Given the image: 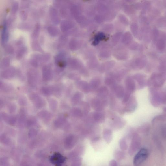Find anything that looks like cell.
<instances>
[{"mask_svg": "<svg viewBox=\"0 0 166 166\" xmlns=\"http://www.w3.org/2000/svg\"><path fill=\"white\" fill-rule=\"evenodd\" d=\"M166 81V74L154 73L148 81L146 84L148 86H153L155 88L162 87Z\"/></svg>", "mask_w": 166, "mask_h": 166, "instance_id": "1", "label": "cell"}, {"mask_svg": "<svg viewBox=\"0 0 166 166\" xmlns=\"http://www.w3.org/2000/svg\"><path fill=\"white\" fill-rule=\"evenodd\" d=\"M148 155V151L146 149L143 148L139 150L134 158V166H143Z\"/></svg>", "mask_w": 166, "mask_h": 166, "instance_id": "2", "label": "cell"}, {"mask_svg": "<svg viewBox=\"0 0 166 166\" xmlns=\"http://www.w3.org/2000/svg\"><path fill=\"white\" fill-rule=\"evenodd\" d=\"M50 161L55 166H62L65 161V158L61 154L56 153L52 155Z\"/></svg>", "mask_w": 166, "mask_h": 166, "instance_id": "3", "label": "cell"}, {"mask_svg": "<svg viewBox=\"0 0 166 166\" xmlns=\"http://www.w3.org/2000/svg\"><path fill=\"white\" fill-rule=\"evenodd\" d=\"M151 101L154 106H158L162 102V94L154 89H152Z\"/></svg>", "mask_w": 166, "mask_h": 166, "instance_id": "4", "label": "cell"}, {"mask_svg": "<svg viewBox=\"0 0 166 166\" xmlns=\"http://www.w3.org/2000/svg\"><path fill=\"white\" fill-rule=\"evenodd\" d=\"M166 46V40L164 39L160 38L156 42V46L157 50L160 51H164Z\"/></svg>", "mask_w": 166, "mask_h": 166, "instance_id": "5", "label": "cell"}, {"mask_svg": "<svg viewBox=\"0 0 166 166\" xmlns=\"http://www.w3.org/2000/svg\"><path fill=\"white\" fill-rule=\"evenodd\" d=\"M135 78L137 81L138 82L140 88H143L145 86L146 84L145 81V75L140 74L136 75Z\"/></svg>", "mask_w": 166, "mask_h": 166, "instance_id": "6", "label": "cell"}, {"mask_svg": "<svg viewBox=\"0 0 166 166\" xmlns=\"http://www.w3.org/2000/svg\"><path fill=\"white\" fill-rule=\"evenodd\" d=\"M160 33V31L157 28H154L153 29L151 36L153 41H154V43L155 42L156 43L158 39H159Z\"/></svg>", "mask_w": 166, "mask_h": 166, "instance_id": "7", "label": "cell"}, {"mask_svg": "<svg viewBox=\"0 0 166 166\" xmlns=\"http://www.w3.org/2000/svg\"><path fill=\"white\" fill-rule=\"evenodd\" d=\"M104 138L107 143H110L111 142L112 139L111 132L109 130L105 131L104 133Z\"/></svg>", "mask_w": 166, "mask_h": 166, "instance_id": "8", "label": "cell"}, {"mask_svg": "<svg viewBox=\"0 0 166 166\" xmlns=\"http://www.w3.org/2000/svg\"><path fill=\"white\" fill-rule=\"evenodd\" d=\"M119 144L120 148L122 151H125L127 149V144L124 139H120Z\"/></svg>", "mask_w": 166, "mask_h": 166, "instance_id": "9", "label": "cell"}, {"mask_svg": "<svg viewBox=\"0 0 166 166\" xmlns=\"http://www.w3.org/2000/svg\"><path fill=\"white\" fill-rule=\"evenodd\" d=\"M125 156L124 153L122 152L117 151L116 152L115 154V159L117 160H120L123 158Z\"/></svg>", "mask_w": 166, "mask_h": 166, "instance_id": "10", "label": "cell"}, {"mask_svg": "<svg viewBox=\"0 0 166 166\" xmlns=\"http://www.w3.org/2000/svg\"><path fill=\"white\" fill-rule=\"evenodd\" d=\"M166 119V115H162L157 116L153 119L152 122L154 123L155 121L165 120Z\"/></svg>", "mask_w": 166, "mask_h": 166, "instance_id": "11", "label": "cell"}, {"mask_svg": "<svg viewBox=\"0 0 166 166\" xmlns=\"http://www.w3.org/2000/svg\"><path fill=\"white\" fill-rule=\"evenodd\" d=\"M82 164V160L81 158L77 157L73 163V166H81Z\"/></svg>", "mask_w": 166, "mask_h": 166, "instance_id": "12", "label": "cell"}, {"mask_svg": "<svg viewBox=\"0 0 166 166\" xmlns=\"http://www.w3.org/2000/svg\"><path fill=\"white\" fill-rule=\"evenodd\" d=\"M109 166H118L117 163L115 160H111L109 163Z\"/></svg>", "mask_w": 166, "mask_h": 166, "instance_id": "13", "label": "cell"}, {"mask_svg": "<svg viewBox=\"0 0 166 166\" xmlns=\"http://www.w3.org/2000/svg\"><path fill=\"white\" fill-rule=\"evenodd\" d=\"M164 111L166 112V107L164 109Z\"/></svg>", "mask_w": 166, "mask_h": 166, "instance_id": "14", "label": "cell"}]
</instances>
